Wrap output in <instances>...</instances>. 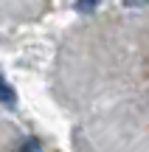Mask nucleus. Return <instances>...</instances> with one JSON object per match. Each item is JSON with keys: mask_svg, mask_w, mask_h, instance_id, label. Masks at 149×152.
<instances>
[{"mask_svg": "<svg viewBox=\"0 0 149 152\" xmlns=\"http://www.w3.org/2000/svg\"><path fill=\"white\" fill-rule=\"evenodd\" d=\"M96 3H99V0H76V11H93L96 9Z\"/></svg>", "mask_w": 149, "mask_h": 152, "instance_id": "2", "label": "nucleus"}, {"mask_svg": "<svg viewBox=\"0 0 149 152\" xmlns=\"http://www.w3.org/2000/svg\"><path fill=\"white\" fill-rule=\"evenodd\" d=\"M37 149H39V141H37V138H28L25 147H23V152H37Z\"/></svg>", "mask_w": 149, "mask_h": 152, "instance_id": "3", "label": "nucleus"}, {"mask_svg": "<svg viewBox=\"0 0 149 152\" xmlns=\"http://www.w3.org/2000/svg\"><path fill=\"white\" fill-rule=\"evenodd\" d=\"M0 104H6V107H14L17 104V93H14V87L9 85V82L0 76Z\"/></svg>", "mask_w": 149, "mask_h": 152, "instance_id": "1", "label": "nucleus"}]
</instances>
